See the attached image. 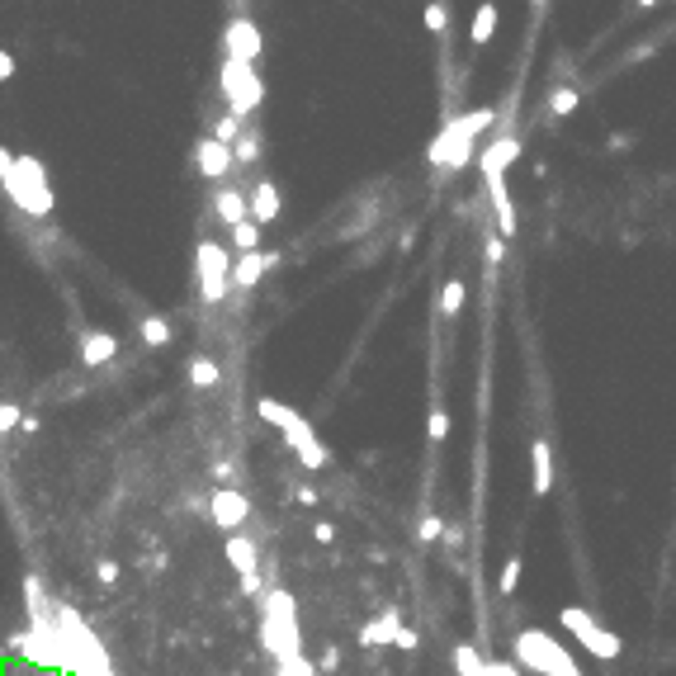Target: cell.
<instances>
[{
  "instance_id": "6da1fadb",
  "label": "cell",
  "mask_w": 676,
  "mask_h": 676,
  "mask_svg": "<svg viewBox=\"0 0 676 676\" xmlns=\"http://www.w3.org/2000/svg\"><path fill=\"white\" fill-rule=\"evenodd\" d=\"M0 180H5V194L20 204V213H29V218H47V213H53L47 171L38 166L34 156H20V161H14L10 152H0Z\"/></svg>"
},
{
  "instance_id": "7a4b0ae2",
  "label": "cell",
  "mask_w": 676,
  "mask_h": 676,
  "mask_svg": "<svg viewBox=\"0 0 676 676\" xmlns=\"http://www.w3.org/2000/svg\"><path fill=\"white\" fill-rule=\"evenodd\" d=\"M497 123V109H473V114H459V119H450L435 133V142H431V161L435 166H444V171H459L469 161V152H473V142L487 133V128Z\"/></svg>"
},
{
  "instance_id": "3957f363",
  "label": "cell",
  "mask_w": 676,
  "mask_h": 676,
  "mask_svg": "<svg viewBox=\"0 0 676 676\" xmlns=\"http://www.w3.org/2000/svg\"><path fill=\"white\" fill-rule=\"evenodd\" d=\"M256 411H260V417H266L270 426H279V431H284V440L293 444V454H299V464H303V469H322L326 459H332V454H326V444H322L317 435H312V426H308L293 407L279 402V398H260V402H256Z\"/></svg>"
},
{
  "instance_id": "277c9868",
  "label": "cell",
  "mask_w": 676,
  "mask_h": 676,
  "mask_svg": "<svg viewBox=\"0 0 676 676\" xmlns=\"http://www.w3.org/2000/svg\"><path fill=\"white\" fill-rule=\"evenodd\" d=\"M218 90H223V100L232 114H256L260 100H266V80L256 76L251 62H237V57H223V67H218Z\"/></svg>"
},
{
  "instance_id": "5b68a950",
  "label": "cell",
  "mask_w": 676,
  "mask_h": 676,
  "mask_svg": "<svg viewBox=\"0 0 676 676\" xmlns=\"http://www.w3.org/2000/svg\"><path fill=\"white\" fill-rule=\"evenodd\" d=\"M516 667H530L539 676H582L572 667V657L558 648L544 630H520L516 634Z\"/></svg>"
},
{
  "instance_id": "8992f818",
  "label": "cell",
  "mask_w": 676,
  "mask_h": 676,
  "mask_svg": "<svg viewBox=\"0 0 676 676\" xmlns=\"http://www.w3.org/2000/svg\"><path fill=\"white\" fill-rule=\"evenodd\" d=\"M558 624H563L568 634H577V643H587V653L601 657V663H615V657L624 653L620 634H610L605 624L591 615V610H582V605H563L558 610Z\"/></svg>"
},
{
  "instance_id": "52a82bcc",
  "label": "cell",
  "mask_w": 676,
  "mask_h": 676,
  "mask_svg": "<svg viewBox=\"0 0 676 676\" xmlns=\"http://www.w3.org/2000/svg\"><path fill=\"white\" fill-rule=\"evenodd\" d=\"M232 256L223 251L218 241H199V293H204V303H223L227 299V284H232Z\"/></svg>"
},
{
  "instance_id": "ba28073f",
  "label": "cell",
  "mask_w": 676,
  "mask_h": 676,
  "mask_svg": "<svg viewBox=\"0 0 676 676\" xmlns=\"http://www.w3.org/2000/svg\"><path fill=\"white\" fill-rule=\"evenodd\" d=\"M260 47H266V38H260V29H256L251 14H237V20L223 29V57H237V62H251V67H256Z\"/></svg>"
},
{
  "instance_id": "9c48e42d",
  "label": "cell",
  "mask_w": 676,
  "mask_h": 676,
  "mask_svg": "<svg viewBox=\"0 0 676 676\" xmlns=\"http://www.w3.org/2000/svg\"><path fill=\"white\" fill-rule=\"evenodd\" d=\"M194 166H199L204 180H227V171L237 166V147L232 142H218V138H199V147H194Z\"/></svg>"
},
{
  "instance_id": "30bf717a",
  "label": "cell",
  "mask_w": 676,
  "mask_h": 676,
  "mask_svg": "<svg viewBox=\"0 0 676 676\" xmlns=\"http://www.w3.org/2000/svg\"><path fill=\"white\" fill-rule=\"evenodd\" d=\"M251 516V502L241 497V492H232V487H218L208 497V520L213 525H223V530H237V525Z\"/></svg>"
},
{
  "instance_id": "8fae6325",
  "label": "cell",
  "mask_w": 676,
  "mask_h": 676,
  "mask_svg": "<svg viewBox=\"0 0 676 676\" xmlns=\"http://www.w3.org/2000/svg\"><path fill=\"white\" fill-rule=\"evenodd\" d=\"M516 156H520V138L516 133H497L483 147V156H477V171H483V175H506V166Z\"/></svg>"
},
{
  "instance_id": "7c38bea8",
  "label": "cell",
  "mask_w": 676,
  "mask_h": 676,
  "mask_svg": "<svg viewBox=\"0 0 676 676\" xmlns=\"http://www.w3.org/2000/svg\"><path fill=\"white\" fill-rule=\"evenodd\" d=\"M483 185H487V199L492 208H497V232L502 237H516V204H511V194H506V180L502 175H483Z\"/></svg>"
},
{
  "instance_id": "4fadbf2b",
  "label": "cell",
  "mask_w": 676,
  "mask_h": 676,
  "mask_svg": "<svg viewBox=\"0 0 676 676\" xmlns=\"http://www.w3.org/2000/svg\"><path fill=\"white\" fill-rule=\"evenodd\" d=\"M213 213L227 223V227H237L251 218V204H246V194L237 185H218V194H213Z\"/></svg>"
},
{
  "instance_id": "5bb4252c",
  "label": "cell",
  "mask_w": 676,
  "mask_h": 676,
  "mask_svg": "<svg viewBox=\"0 0 676 676\" xmlns=\"http://www.w3.org/2000/svg\"><path fill=\"white\" fill-rule=\"evenodd\" d=\"M114 355H119V336H114V332H90L86 341H80V365H86V369L109 365Z\"/></svg>"
},
{
  "instance_id": "9a60e30c",
  "label": "cell",
  "mask_w": 676,
  "mask_h": 676,
  "mask_svg": "<svg viewBox=\"0 0 676 676\" xmlns=\"http://www.w3.org/2000/svg\"><path fill=\"white\" fill-rule=\"evenodd\" d=\"M251 218L260 227L279 218V185H275V180H256V185H251Z\"/></svg>"
},
{
  "instance_id": "2e32d148",
  "label": "cell",
  "mask_w": 676,
  "mask_h": 676,
  "mask_svg": "<svg viewBox=\"0 0 676 676\" xmlns=\"http://www.w3.org/2000/svg\"><path fill=\"white\" fill-rule=\"evenodd\" d=\"M270 260H275V251H251V256H241L237 270H232V284H237L241 293H251V289L260 284V275H266Z\"/></svg>"
},
{
  "instance_id": "e0dca14e",
  "label": "cell",
  "mask_w": 676,
  "mask_h": 676,
  "mask_svg": "<svg viewBox=\"0 0 676 676\" xmlns=\"http://www.w3.org/2000/svg\"><path fill=\"white\" fill-rule=\"evenodd\" d=\"M530 459H535V497H549L553 492V454H549V440H530Z\"/></svg>"
},
{
  "instance_id": "ac0fdd59",
  "label": "cell",
  "mask_w": 676,
  "mask_h": 676,
  "mask_svg": "<svg viewBox=\"0 0 676 676\" xmlns=\"http://www.w3.org/2000/svg\"><path fill=\"white\" fill-rule=\"evenodd\" d=\"M497 0H483L477 5V14H473V24H469V47H487L492 43V34H497Z\"/></svg>"
},
{
  "instance_id": "d6986e66",
  "label": "cell",
  "mask_w": 676,
  "mask_h": 676,
  "mask_svg": "<svg viewBox=\"0 0 676 676\" xmlns=\"http://www.w3.org/2000/svg\"><path fill=\"white\" fill-rule=\"evenodd\" d=\"M398 634H402V620H398V610H388L384 620H374V624L359 630V643H365V648H378V643H398Z\"/></svg>"
},
{
  "instance_id": "ffe728a7",
  "label": "cell",
  "mask_w": 676,
  "mask_h": 676,
  "mask_svg": "<svg viewBox=\"0 0 676 676\" xmlns=\"http://www.w3.org/2000/svg\"><path fill=\"white\" fill-rule=\"evenodd\" d=\"M227 563H232L241 577L256 572V563H260V558H256V539H246V535H232V539H227Z\"/></svg>"
},
{
  "instance_id": "44dd1931",
  "label": "cell",
  "mask_w": 676,
  "mask_h": 676,
  "mask_svg": "<svg viewBox=\"0 0 676 676\" xmlns=\"http://www.w3.org/2000/svg\"><path fill=\"white\" fill-rule=\"evenodd\" d=\"M464 293L469 289H464V279H459V275L444 279V289H440V317H454V312L464 308Z\"/></svg>"
},
{
  "instance_id": "7402d4cb",
  "label": "cell",
  "mask_w": 676,
  "mask_h": 676,
  "mask_svg": "<svg viewBox=\"0 0 676 676\" xmlns=\"http://www.w3.org/2000/svg\"><path fill=\"white\" fill-rule=\"evenodd\" d=\"M232 246L241 256H251V251H260V223L256 218H246V223H237L232 227Z\"/></svg>"
},
{
  "instance_id": "603a6c76",
  "label": "cell",
  "mask_w": 676,
  "mask_h": 676,
  "mask_svg": "<svg viewBox=\"0 0 676 676\" xmlns=\"http://www.w3.org/2000/svg\"><path fill=\"white\" fill-rule=\"evenodd\" d=\"M218 378H223L218 359L199 355V359H194V365H190V384H194V388H213V384H218Z\"/></svg>"
},
{
  "instance_id": "cb8c5ba5",
  "label": "cell",
  "mask_w": 676,
  "mask_h": 676,
  "mask_svg": "<svg viewBox=\"0 0 676 676\" xmlns=\"http://www.w3.org/2000/svg\"><path fill=\"white\" fill-rule=\"evenodd\" d=\"M142 341L147 345H166L171 341V322L156 317V312H147V317H142Z\"/></svg>"
},
{
  "instance_id": "d4e9b609",
  "label": "cell",
  "mask_w": 676,
  "mask_h": 676,
  "mask_svg": "<svg viewBox=\"0 0 676 676\" xmlns=\"http://www.w3.org/2000/svg\"><path fill=\"white\" fill-rule=\"evenodd\" d=\"M426 29H431L435 38L450 34V10H444V0H426Z\"/></svg>"
},
{
  "instance_id": "484cf974",
  "label": "cell",
  "mask_w": 676,
  "mask_h": 676,
  "mask_svg": "<svg viewBox=\"0 0 676 676\" xmlns=\"http://www.w3.org/2000/svg\"><path fill=\"white\" fill-rule=\"evenodd\" d=\"M454 667H459V676H487L483 657H477L469 643H459V648H454Z\"/></svg>"
},
{
  "instance_id": "4316f807",
  "label": "cell",
  "mask_w": 676,
  "mask_h": 676,
  "mask_svg": "<svg viewBox=\"0 0 676 676\" xmlns=\"http://www.w3.org/2000/svg\"><path fill=\"white\" fill-rule=\"evenodd\" d=\"M572 109H577V90H572V86L549 90V114H553V119H568Z\"/></svg>"
},
{
  "instance_id": "83f0119b",
  "label": "cell",
  "mask_w": 676,
  "mask_h": 676,
  "mask_svg": "<svg viewBox=\"0 0 676 676\" xmlns=\"http://www.w3.org/2000/svg\"><path fill=\"white\" fill-rule=\"evenodd\" d=\"M241 133H246V128H241V114H227V119L213 123V138H218V142H232V147H237Z\"/></svg>"
},
{
  "instance_id": "f1b7e54d",
  "label": "cell",
  "mask_w": 676,
  "mask_h": 676,
  "mask_svg": "<svg viewBox=\"0 0 676 676\" xmlns=\"http://www.w3.org/2000/svg\"><path fill=\"white\" fill-rule=\"evenodd\" d=\"M256 156H260V133H256V128H246V133L237 138V161H241V166H251Z\"/></svg>"
},
{
  "instance_id": "f546056e",
  "label": "cell",
  "mask_w": 676,
  "mask_h": 676,
  "mask_svg": "<svg viewBox=\"0 0 676 676\" xmlns=\"http://www.w3.org/2000/svg\"><path fill=\"white\" fill-rule=\"evenodd\" d=\"M426 435H431V444H444V435H450V411H444V407H431V421H426Z\"/></svg>"
},
{
  "instance_id": "4dcf8cb0",
  "label": "cell",
  "mask_w": 676,
  "mask_h": 676,
  "mask_svg": "<svg viewBox=\"0 0 676 676\" xmlns=\"http://www.w3.org/2000/svg\"><path fill=\"white\" fill-rule=\"evenodd\" d=\"M516 587H520V558H506V568L497 577V591L502 596H516Z\"/></svg>"
},
{
  "instance_id": "1f68e13d",
  "label": "cell",
  "mask_w": 676,
  "mask_h": 676,
  "mask_svg": "<svg viewBox=\"0 0 676 676\" xmlns=\"http://www.w3.org/2000/svg\"><path fill=\"white\" fill-rule=\"evenodd\" d=\"M24 591H29V610L43 615V587H38V577H24Z\"/></svg>"
},
{
  "instance_id": "d6a6232c",
  "label": "cell",
  "mask_w": 676,
  "mask_h": 676,
  "mask_svg": "<svg viewBox=\"0 0 676 676\" xmlns=\"http://www.w3.org/2000/svg\"><path fill=\"white\" fill-rule=\"evenodd\" d=\"M14 421H20V407H14V402H0V431H14Z\"/></svg>"
},
{
  "instance_id": "836d02e7",
  "label": "cell",
  "mask_w": 676,
  "mask_h": 676,
  "mask_svg": "<svg viewBox=\"0 0 676 676\" xmlns=\"http://www.w3.org/2000/svg\"><path fill=\"white\" fill-rule=\"evenodd\" d=\"M440 530H444L440 516H426V520H421V544H435V539H440Z\"/></svg>"
},
{
  "instance_id": "e575fe53",
  "label": "cell",
  "mask_w": 676,
  "mask_h": 676,
  "mask_svg": "<svg viewBox=\"0 0 676 676\" xmlns=\"http://www.w3.org/2000/svg\"><path fill=\"white\" fill-rule=\"evenodd\" d=\"M100 582H105V587L119 582V563H109V558H105V563H100Z\"/></svg>"
},
{
  "instance_id": "d590c367",
  "label": "cell",
  "mask_w": 676,
  "mask_h": 676,
  "mask_svg": "<svg viewBox=\"0 0 676 676\" xmlns=\"http://www.w3.org/2000/svg\"><path fill=\"white\" fill-rule=\"evenodd\" d=\"M241 591H246V596H256V591H260V572H246L241 577Z\"/></svg>"
},
{
  "instance_id": "8d00e7d4",
  "label": "cell",
  "mask_w": 676,
  "mask_h": 676,
  "mask_svg": "<svg viewBox=\"0 0 676 676\" xmlns=\"http://www.w3.org/2000/svg\"><path fill=\"white\" fill-rule=\"evenodd\" d=\"M398 648H402V653H411V648H417V634H411L407 624H402V634H398Z\"/></svg>"
},
{
  "instance_id": "74e56055",
  "label": "cell",
  "mask_w": 676,
  "mask_h": 676,
  "mask_svg": "<svg viewBox=\"0 0 676 676\" xmlns=\"http://www.w3.org/2000/svg\"><path fill=\"white\" fill-rule=\"evenodd\" d=\"M0 76H5V80L14 76V57H10V53H0Z\"/></svg>"
},
{
  "instance_id": "f35d334b",
  "label": "cell",
  "mask_w": 676,
  "mask_h": 676,
  "mask_svg": "<svg viewBox=\"0 0 676 676\" xmlns=\"http://www.w3.org/2000/svg\"><path fill=\"white\" fill-rule=\"evenodd\" d=\"M634 5H638V10H648V5H657V0H634Z\"/></svg>"
}]
</instances>
